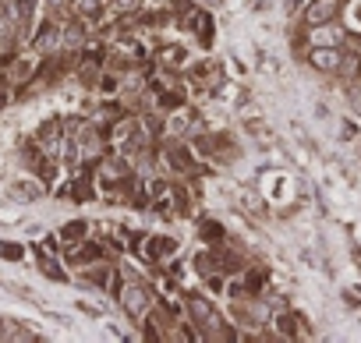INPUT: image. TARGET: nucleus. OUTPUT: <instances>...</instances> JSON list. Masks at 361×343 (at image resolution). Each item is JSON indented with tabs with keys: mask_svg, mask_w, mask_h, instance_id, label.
<instances>
[{
	"mask_svg": "<svg viewBox=\"0 0 361 343\" xmlns=\"http://www.w3.org/2000/svg\"><path fill=\"white\" fill-rule=\"evenodd\" d=\"M185 318L199 329L202 339H216V343L238 339V332L231 329V322L220 315V308H216L202 290H199V294H185Z\"/></svg>",
	"mask_w": 361,
	"mask_h": 343,
	"instance_id": "f257e3e1",
	"label": "nucleus"
},
{
	"mask_svg": "<svg viewBox=\"0 0 361 343\" xmlns=\"http://www.w3.org/2000/svg\"><path fill=\"white\" fill-rule=\"evenodd\" d=\"M117 301H121V308H124V315L131 318V322H145V315L156 308V301H159V294H156V287L149 283V280H142V276H135L131 269H124L121 266V287H117V294H114Z\"/></svg>",
	"mask_w": 361,
	"mask_h": 343,
	"instance_id": "f03ea898",
	"label": "nucleus"
},
{
	"mask_svg": "<svg viewBox=\"0 0 361 343\" xmlns=\"http://www.w3.org/2000/svg\"><path fill=\"white\" fill-rule=\"evenodd\" d=\"M29 43H32V50H36L39 57H50V54L64 50V43H61V22L47 15V18L39 22V29L29 36Z\"/></svg>",
	"mask_w": 361,
	"mask_h": 343,
	"instance_id": "7ed1b4c3",
	"label": "nucleus"
},
{
	"mask_svg": "<svg viewBox=\"0 0 361 343\" xmlns=\"http://www.w3.org/2000/svg\"><path fill=\"white\" fill-rule=\"evenodd\" d=\"M340 8H343V0H308L305 11H301V22H305V29L336 22L340 18Z\"/></svg>",
	"mask_w": 361,
	"mask_h": 343,
	"instance_id": "20e7f679",
	"label": "nucleus"
},
{
	"mask_svg": "<svg viewBox=\"0 0 361 343\" xmlns=\"http://www.w3.org/2000/svg\"><path fill=\"white\" fill-rule=\"evenodd\" d=\"M32 75H36V61H32V57H25V54H11V57H8V64H4V82H8L11 89L29 85Z\"/></svg>",
	"mask_w": 361,
	"mask_h": 343,
	"instance_id": "39448f33",
	"label": "nucleus"
},
{
	"mask_svg": "<svg viewBox=\"0 0 361 343\" xmlns=\"http://www.w3.org/2000/svg\"><path fill=\"white\" fill-rule=\"evenodd\" d=\"M308 64L322 75H336L343 64V46H308Z\"/></svg>",
	"mask_w": 361,
	"mask_h": 343,
	"instance_id": "423d86ee",
	"label": "nucleus"
},
{
	"mask_svg": "<svg viewBox=\"0 0 361 343\" xmlns=\"http://www.w3.org/2000/svg\"><path fill=\"white\" fill-rule=\"evenodd\" d=\"M180 251V241L177 237H166V234H152L145 237V248H142V258L145 262H166Z\"/></svg>",
	"mask_w": 361,
	"mask_h": 343,
	"instance_id": "0eeeda50",
	"label": "nucleus"
},
{
	"mask_svg": "<svg viewBox=\"0 0 361 343\" xmlns=\"http://www.w3.org/2000/svg\"><path fill=\"white\" fill-rule=\"evenodd\" d=\"M36 138L47 152H57L61 142H64V117H47L39 127H36Z\"/></svg>",
	"mask_w": 361,
	"mask_h": 343,
	"instance_id": "6e6552de",
	"label": "nucleus"
},
{
	"mask_svg": "<svg viewBox=\"0 0 361 343\" xmlns=\"http://www.w3.org/2000/svg\"><path fill=\"white\" fill-rule=\"evenodd\" d=\"M36 266H39V273H43L47 280H57V283L68 280L64 262H61V258L54 255V248H47V244H36Z\"/></svg>",
	"mask_w": 361,
	"mask_h": 343,
	"instance_id": "1a4fd4ad",
	"label": "nucleus"
},
{
	"mask_svg": "<svg viewBox=\"0 0 361 343\" xmlns=\"http://www.w3.org/2000/svg\"><path fill=\"white\" fill-rule=\"evenodd\" d=\"M343 36H347V32H343L336 22H326V25H312L305 39H308L312 46H340Z\"/></svg>",
	"mask_w": 361,
	"mask_h": 343,
	"instance_id": "9d476101",
	"label": "nucleus"
},
{
	"mask_svg": "<svg viewBox=\"0 0 361 343\" xmlns=\"http://www.w3.org/2000/svg\"><path fill=\"white\" fill-rule=\"evenodd\" d=\"M43 156H47V149L39 145V138H36V135L22 142V163L29 166V174H32V170L39 166V159H43Z\"/></svg>",
	"mask_w": 361,
	"mask_h": 343,
	"instance_id": "9b49d317",
	"label": "nucleus"
},
{
	"mask_svg": "<svg viewBox=\"0 0 361 343\" xmlns=\"http://www.w3.org/2000/svg\"><path fill=\"white\" fill-rule=\"evenodd\" d=\"M57 237H61V244H75V241L89 237V223H85V220H71V223H64V227L57 230ZM61 251H64V248H61Z\"/></svg>",
	"mask_w": 361,
	"mask_h": 343,
	"instance_id": "f8f14e48",
	"label": "nucleus"
},
{
	"mask_svg": "<svg viewBox=\"0 0 361 343\" xmlns=\"http://www.w3.org/2000/svg\"><path fill=\"white\" fill-rule=\"evenodd\" d=\"M227 237V230L216 223V220H202L199 223V241H206V244H220Z\"/></svg>",
	"mask_w": 361,
	"mask_h": 343,
	"instance_id": "ddd939ff",
	"label": "nucleus"
},
{
	"mask_svg": "<svg viewBox=\"0 0 361 343\" xmlns=\"http://www.w3.org/2000/svg\"><path fill=\"white\" fill-rule=\"evenodd\" d=\"M15 185H18V188H11L15 199H22V202L25 199H39V177L36 181H15Z\"/></svg>",
	"mask_w": 361,
	"mask_h": 343,
	"instance_id": "4468645a",
	"label": "nucleus"
},
{
	"mask_svg": "<svg viewBox=\"0 0 361 343\" xmlns=\"http://www.w3.org/2000/svg\"><path fill=\"white\" fill-rule=\"evenodd\" d=\"M25 255V248L22 244H0V258H8V262H18Z\"/></svg>",
	"mask_w": 361,
	"mask_h": 343,
	"instance_id": "2eb2a0df",
	"label": "nucleus"
}]
</instances>
